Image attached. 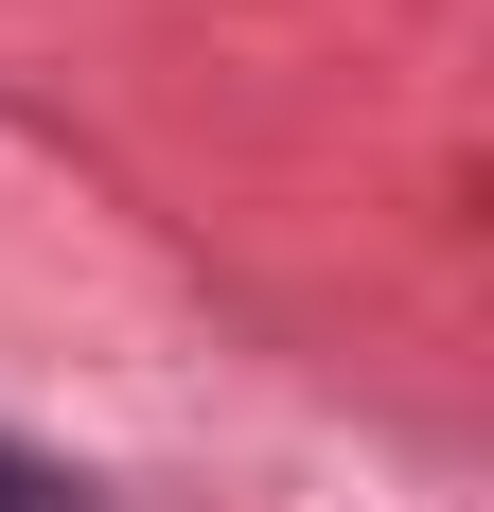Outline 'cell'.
Masks as SVG:
<instances>
[{"label": "cell", "mask_w": 494, "mask_h": 512, "mask_svg": "<svg viewBox=\"0 0 494 512\" xmlns=\"http://www.w3.org/2000/svg\"><path fill=\"white\" fill-rule=\"evenodd\" d=\"M0 512H71V477H53V460H18V442H0Z\"/></svg>", "instance_id": "6da1fadb"}]
</instances>
